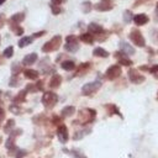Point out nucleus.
Masks as SVG:
<instances>
[{"label": "nucleus", "mask_w": 158, "mask_h": 158, "mask_svg": "<svg viewBox=\"0 0 158 158\" xmlns=\"http://www.w3.org/2000/svg\"><path fill=\"white\" fill-rule=\"evenodd\" d=\"M60 43H62V37L57 35V36H54L52 40H49L48 42H46V43L43 44L42 51H43V52H53V51H57V49L59 48Z\"/></svg>", "instance_id": "nucleus-1"}, {"label": "nucleus", "mask_w": 158, "mask_h": 158, "mask_svg": "<svg viewBox=\"0 0 158 158\" xmlns=\"http://www.w3.org/2000/svg\"><path fill=\"white\" fill-rule=\"evenodd\" d=\"M57 101H58V96H57L54 93H52V91H46V93L43 94V96H42V104H43L47 109L53 107V106L57 104Z\"/></svg>", "instance_id": "nucleus-2"}, {"label": "nucleus", "mask_w": 158, "mask_h": 158, "mask_svg": "<svg viewBox=\"0 0 158 158\" xmlns=\"http://www.w3.org/2000/svg\"><path fill=\"white\" fill-rule=\"evenodd\" d=\"M100 86H101V81H99V80H95L93 83H88V84H85L81 88V94L83 95H86V96L88 95H91V94L96 93L100 89Z\"/></svg>", "instance_id": "nucleus-3"}, {"label": "nucleus", "mask_w": 158, "mask_h": 158, "mask_svg": "<svg viewBox=\"0 0 158 158\" xmlns=\"http://www.w3.org/2000/svg\"><path fill=\"white\" fill-rule=\"evenodd\" d=\"M130 40L138 47H144L146 46V41L142 36V33L138 31V30H132L130 32Z\"/></svg>", "instance_id": "nucleus-4"}, {"label": "nucleus", "mask_w": 158, "mask_h": 158, "mask_svg": "<svg viewBox=\"0 0 158 158\" xmlns=\"http://www.w3.org/2000/svg\"><path fill=\"white\" fill-rule=\"evenodd\" d=\"M64 48H65L68 52H77L78 48H79L77 37H75V36H68V37H67V43H65Z\"/></svg>", "instance_id": "nucleus-5"}, {"label": "nucleus", "mask_w": 158, "mask_h": 158, "mask_svg": "<svg viewBox=\"0 0 158 158\" xmlns=\"http://www.w3.org/2000/svg\"><path fill=\"white\" fill-rule=\"evenodd\" d=\"M121 75V68L120 65H111L109 67V69L106 70V78L110 79V80H114L116 78H118Z\"/></svg>", "instance_id": "nucleus-6"}, {"label": "nucleus", "mask_w": 158, "mask_h": 158, "mask_svg": "<svg viewBox=\"0 0 158 158\" xmlns=\"http://www.w3.org/2000/svg\"><path fill=\"white\" fill-rule=\"evenodd\" d=\"M128 78L131 80V83H133V84H141L144 81V77L141 75L137 69H130L128 70Z\"/></svg>", "instance_id": "nucleus-7"}, {"label": "nucleus", "mask_w": 158, "mask_h": 158, "mask_svg": "<svg viewBox=\"0 0 158 158\" xmlns=\"http://www.w3.org/2000/svg\"><path fill=\"white\" fill-rule=\"evenodd\" d=\"M57 135H58V138H59V141L62 142V143H65L67 141H68V130H67V127L64 126V125H60L59 127H58V130H57Z\"/></svg>", "instance_id": "nucleus-8"}, {"label": "nucleus", "mask_w": 158, "mask_h": 158, "mask_svg": "<svg viewBox=\"0 0 158 158\" xmlns=\"http://www.w3.org/2000/svg\"><path fill=\"white\" fill-rule=\"evenodd\" d=\"M112 7H114V5L110 1H101V2H99V4L95 5V9L98 11H109Z\"/></svg>", "instance_id": "nucleus-9"}, {"label": "nucleus", "mask_w": 158, "mask_h": 158, "mask_svg": "<svg viewBox=\"0 0 158 158\" xmlns=\"http://www.w3.org/2000/svg\"><path fill=\"white\" fill-rule=\"evenodd\" d=\"M133 21L137 26H142V25H146L148 22V16L144 14H138V15L133 16Z\"/></svg>", "instance_id": "nucleus-10"}, {"label": "nucleus", "mask_w": 158, "mask_h": 158, "mask_svg": "<svg viewBox=\"0 0 158 158\" xmlns=\"http://www.w3.org/2000/svg\"><path fill=\"white\" fill-rule=\"evenodd\" d=\"M120 49H121V52L125 53V54H133V53H135L133 47L130 46V44L126 43V42H120Z\"/></svg>", "instance_id": "nucleus-11"}, {"label": "nucleus", "mask_w": 158, "mask_h": 158, "mask_svg": "<svg viewBox=\"0 0 158 158\" xmlns=\"http://www.w3.org/2000/svg\"><path fill=\"white\" fill-rule=\"evenodd\" d=\"M115 56L118 58V63L121 64V65H132V62H131V59H128V58H126L125 56H123V53L121 52H117V53H115Z\"/></svg>", "instance_id": "nucleus-12"}, {"label": "nucleus", "mask_w": 158, "mask_h": 158, "mask_svg": "<svg viewBox=\"0 0 158 158\" xmlns=\"http://www.w3.org/2000/svg\"><path fill=\"white\" fill-rule=\"evenodd\" d=\"M60 83H62V77L59 74H54L49 80V86L51 88H58L60 85Z\"/></svg>", "instance_id": "nucleus-13"}, {"label": "nucleus", "mask_w": 158, "mask_h": 158, "mask_svg": "<svg viewBox=\"0 0 158 158\" xmlns=\"http://www.w3.org/2000/svg\"><path fill=\"white\" fill-rule=\"evenodd\" d=\"M37 60V54L36 53H30V54H27L25 58H23V64L25 65H31V64H33Z\"/></svg>", "instance_id": "nucleus-14"}, {"label": "nucleus", "mask_w": 158, "mask_h": 158, "mask_svg": "<svg viewBox=\"0 0 158 158\" xmlns=\"http://www.w3.org/2000/svg\"><path fill=\"white\" fill-rule=\"evenodd\" d=\"M88 30H89L91 33H95V35H99V33L104 32V28H102L100 25H98V23H90V25L88 26Z\"/></svg>", "instance_id": "nucleus-15"}, {"label": "nucleus", "mask_w": 158, "mask_h": 158, "mask_svg": "<svg viewBox=\"0 0 158 158\" xmlns=\"http://www.w3.org/2000/svg\"><path fill=\"white\" fill-rule=\"evenodd\" d=\"M23 74H25V77H26L27 79L35 80V79L38 78V72H36V70H33V69H25V70H23Z\"/></svg>", "instance_id": "nucleus-16"}, {"label": "nucleus", "mask_w": 158, "mask_h": 158, "mask_svg": "<svg viewBox=\"0 0 158 158\" xmlns=\"http://www.w3.org/2000/svg\"><path fill=\"white\" fill-rule=\"evenodd\" d=\"M93 54H94V56H96V57H102V58L109 57V52H107V51H105V49H104V48H101V47L95 48V49H94V52H93Z\"/></svg>", "instance_id": "nucleus-17"}, {"label": "nucleus", "mask_w": 158, "mask_h": 158, "mask_svg": "<svg viewBox=\"0 0 158 158\" xmlns=\"http://www.w3.org/2000/svg\"><path fill=\"white\" fill-rule=\"evenodd\" d=\"M74 112H75V107L74 106H65L62 110V116L63 117H68V116H72Z\"/></svg>", "instance_id": "nucleus-18"}, {"label": "nucleus", "mask_w": 158, "mask_h": 158, "mask_svg": "<svg viewBox=\"0 0 158 158\" xmlns=\"http://www.w3.org/2000/svg\"><path fill=\"white\" fill-rule=\"evenodd\" d=\"M80 40H81L83 42L88 43V44H91V43L94 42V37H93L90 33H83V35H80Z\"/></svg>", "instance_id": "nucleus-19"}, {"label": "nucleus", "mask_w": 158, "mask_h": 158, "mask_svg": "<svg viewBox=\"0 0 158 158\" xmlns=\"http://www.w3.org/2000/svg\"><path fill=\"white\" fill-rule=\"evenodd\" d=\"M62 68H63L64 70H73V69L75 68V64H74V62H72V60H64V62L62 63Z\"/></svg>", "instance_id": "nucleus-20"}, {"label": "nucleus", "mask_w": 158, "mask_h": 158, "mask_svg": "<svg viewBox=\"0 0 158 158\" xmlns=\"http://www.w3.org/2000/svg\"><path fill=\"white\" fill-rule=\"evenodd\" d=\"M31 42H32V37H28V36H27V37H22V38L19 41V47H21V48H22V47H26V46H28Z\"/></svg>", "instance_id": "nucleus-21"}, {"label": "nucleus", "mask_w": 158, "mask_h": 158, "mask_svg": "<svg viewBox=\"0 0 158 158\" xmlns=\"http://www.w3.org/2000/svg\"><path fill=\"white\" fill-rule=\"evenodd\" d=\"M23 19H25V14H23V12H19V14H15V15L11 17V22L19 23V22H21Z\"/></svg>", "instance_id": "nucleus-22"}, {"label": "nucleus", "mask_w": 158, "mask_h": 158, "mask_svg": "<svg viewBox=\"0 0 158 158\" xmlns=\"http://www.w3.org/2000/svg\"><path fill=\"white\" fill-rule=\"evenodd\" d=\"M26 93H27L26 90H22V91H20V93H19V95H17V96L15 98V101H16V102H22V101L25 100Z\"/></svg>", "instance_id": "nucleus-23"}, {"label": "nucleus", "mask_w": 158, "mask_h": 158, "mask_svg": "<svg viewBox=\"0 0 158 158\" xmlns=\"http://www.w3.org/2000/svg\"><path fill=\"white\" fill-rule=\"evenodd\" d=\"M14 120H9L7 121V123H6V126L4 127V131L6 132V133H10L11 132V130H12V127H14Z\"/></svg>", "instance_id": "nucleus-24"}, {"label": "nucleus", "mask_w": 158, "mask_h": 158, "mask_svg": "<svg viewBox=\"0 0 158 158\" xmlns=\"http://www.w3.org/2000/svg\"><path fill=\"white\" fill-rule=\"evenodd\" d=\"M12 54H14V48L10 46V47H7L5 51H4V56L6 57V58H10V57H12Z\"/></svg>", "instance_id": "nucleus-25"}, {"label": "nucleus", "mask_w": 158, "mask_h": 158, "mask_svg": "<svg viewBox=\"0 0 158 158\" xmlns=\"http://www.w3.org/2000/svg\"><path fill=\"white\" fill-rule=\"evenodd\" d=\"M89 67H90V64H89V63H83V64H80V67H79V70H78V74L86 72V69H88Z\"/></svg>", "instance_id": "nucleus-26"}, {"label": "nucleus", "mask_w": 158, "mask_h": 158, "mask_svg": "<svg viewBox=\"0 0 158 158\" xmlns=\"http://www.w3.org/2000/svg\"><path fill=\"white\" fill-rule=\"evenodd\" d=\"M83 11L84 12H89L90 10H91V4L89 2V1H85V2H83Z\"/></svg>", "instance_id": "nucleus-27"}, {"label": "nucleus", "mask_w": 158, "mask_h": 158, "mask_svg": "<svg viewBox=\"0 0 158 158\" xmlns=\"http://www.w3.org/2000/svg\"><path fill=\"white\" fill-rule=\"evenodd\" d=\"M149 72L154 75V78L158 79V64H156V65H153L152 68H149Z\"/></svg>", "instance_id": "nucleus-28"}, {"label": "nucleus", "mask_w": 158, "mask_h": 158, "mask_svg": "<svg viewBox=\"0 0 158 158\" xmlns=\"http://www.w3.org/2000/svg\"><path fill=\"white\" fill-rule=\"evenodd\" d=\"M123 16H125V21H126V22H130L131 19H132V12H131L130 10H127V11H125Z\"/></svg>", "instance_id": "nucleus-29"}, {"label": "nucleus", "mask_w": 158, "mask_h": 158, "mask_svg": "<svg viewBox=\"0 0 158 158\" xmlns=\"http://www.w3.org/2000/svg\"><path fill=\"white\" fill-rule=\"evenodd\" d=\"M12 146H14V136H11V137L6 141V147H7L9 149H11V148H12Z\"/></svg>", "instance_id": "nucleus-30"}, {"label": "nucleus", "mask_w": 158, "mask_h": 158, "mask_svg": "<svg viewBox=\"0 0 158 158\" xmlns=\"http://www.w3.org/2000/svg\"><path fill=\"white\" fill-rule=\"evenodd\" d=\"M19 72H20V64H19V63H14V64H12V73H14V74H15V73L17 74Z\"/></svg>", "instance_id": "nucleus-31"}, {"label": "nucleus", "mask_w": 158, "mask_h": 158, "mask_svg": "<svg viewBox=\"0 0 158 158\" xmlns=\"http://www.w3.org/2000/svg\"><path fill=\"white\" fill-rule=\"evenodd\" d=\"M10 111L14 112V114H20V107L16 106V105H11L10 106Z\"/></svg>", "instance_id": "nucleus-32"}, {"label": "nucleus", "mask_w": 158, "mask_h": 158, "mask_svg": "<svg viewBox=\"0 0 158 158\" xmlns=\"http://www.w3.org/2000/svg\"><path fill=\"white\" fill-rule=\"evenodd\" d=\"M51 7H52V12H53L54 15H58V14H59V12L62 11V10H60V9L58 7V6H56V5H52Z\"/></svg>", "instance_id": "nucleus-33"}, {"label": "nucleus", "mask_w": 158, "mask_h": 158, "mask_svg": "<svg viewBox=\"0 0 158 158\" xmlns=\"http://www.w3.org/2000/svg\"><path fill=\"white\" fill-rule=\"evenodd\" d=\"M17 84H19V80H17V78L14 77V78L11 79V81H10V85H11V86H16Z\"/></svg>", "instance_id": "nucleus-34"}, {"label": "nucleus", "mask_w": 158, "mask_h": 158, "mask_svg": "<svg viewBox=\"0 0 158 158\" xmlns=\"http://www.w3.org/2000/svg\"><path fill=\"white\" fill-rule=\"evenodd\" d=\"M4 23H5V15L0 14V28L4 26Z\"/></svg>", "instance_id": "nucleus-35"}, {"label": "nucleus", "mask_w": 158, "mask_h": 158, "mask_svg": "<svg viewBox=\"0 0 158 158\" xmlns=\"http://www.w3.org/2000/svg\"><path fill=\"white\" fill-rule=\"evenodd\" d=\"M14 30H15V33H16V35H22V32H23V30H22L21 27H19V26H16Z\"/></svg>", "instance_id": "nucleus-36"}, {"label": "nucleus", "mask_w": 158, "mask_h": 158, "mask_svg": "<svg viewBox=\"0 0 158 158\" xmlns=\"http://www.w3.org/2000/svg\"><path fill=\"white\" fill-rule=\"evenodd\" d=\"M4 117H5V111H4V109L0 107V122L4 120Z\"/></svg>", "instance_id": "nucleus-37"}, {"label": "nucleus", "mask_w": 158, "mask_h": 158, "mask_svg": "<svg viewBox=\"0 0 158 158\" xmlns=\"http://www.w3.org/2000/svg\"><path fill=\"white\" fill-rule=\"evenodd\" d=\"M62 1H63V0H52V5H56V6H57V5H59Z\"/></svg>", "instance_id": "nucleus-38"}, {"label": "nucleus", "mask_w": 158, "mask_h": 158, "mask_svg": "<svg viewBox=\"0 0 158 158\" xmlns=\"http://www.w3.org/2000/svg\"><path fill=\"white\" fill-rule=\"evenodd\" d=\"M42 35H44V31L38 32V33H35V35H33V37H40V36H42Z\"/></svg>", "instance_id": "nucleus-39"}, {"label": "nucleus", "mask_w": 158, "mask_h": 158, "mask_svg": "<svg viewBox=\"0 0 158 158\" xmlns=\"http://www.w3.org/2000/svg\"><path fill=\"white\" fill-rule=\"evenodd\" d=\"M143 1H146V0H138L137 2H135V6H137V5H139L141 2H143Z\"/></svg>", "instance_id": "nucleus-40"}, {"label": "nucleus", "mask_w": 158, "mask_h": 158, "mask_svg": "<svg viewBox=\"0 0 158 158\" xmlns=\"http://www.w3.org/2000/svg\"><path fill=\"white\" fill-rule=\"evenodd\" d=\"M156 21H158V10H157V12H156Z\"/></svg>", "instance_id": "nucleus-41"}, {"label": "nucleus", "mask_w": 158, "mask_h": 158, "mask_svg": "<svg viewBox=\"0 0 158 158\" xmlns=\"http://www.w3.org/2000/svg\"><path fill=\"white\" fill-rule=\"evenodd\" d=\"M5 1H6V0H0V5H2V4L5 2Z\"/></svg>", "instance_id": "nucleus-42"}, {"label": "nucleus", "mask_w": 158, "mask_h": 158, "mask_svg": "<svg viewBox=\"0 0 158 158\" xmlns=\"http://www.w3.org/2000/svg\"><path fill=\"white\" fill-rule=\"evenodd\" d=\"M154 35H158V31H154Z\"/></svg>", "instance_id": "nucleus-43"}, {"label": "nucleus", "mask_w": 158, "mask_h": 158, "mask_svg": "<svg viewBox=\"0 0 158 158\" xmlns=\"http://www.w3.org/2000/svg\"><path fill=\"white\" fill-rule=\"evenodd\" d=\"M102 1H109V0H102Z\"/></svg>", "instance_id": "nucleus-44"}, {"label": "nucleus", "mask_w": 158, "mask_h": 158, "mask_svg": "<svg viewBox=\"0 0 158 158\" xmlns=\"http://www.w3.org/2000/svg\"><path fill=\"white\" fill-rule=\"evenodd\" d=\"M157 9H158V2H157Z\"/></svg>", "instance_id": "nucleus-45"}]
</instances>
